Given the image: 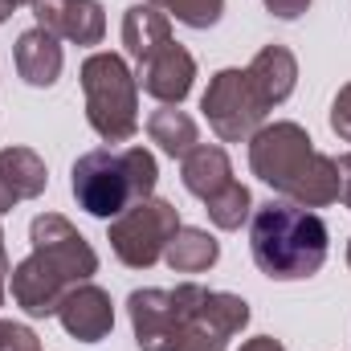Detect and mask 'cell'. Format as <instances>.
Returning a JSON list of instances; mask_svg holds the SVG:
<instances>
[{"instance_id":"1","label":"cell","mask_w":351,"mask_h":351,"mask_svg":"<svg viewBox=\"0 0 351 351\" xmlns=\"http://www.w3.org/2000/svg\"><path fill=\"white\" fill-rule=\"evenodd\" d=\"M139 351H225L250 323V302L229 290L180 282L176 290H135L127 298Z\"/></svg>"},{"instance_id":"2","label":"cell","mask_w":351,"mask_h":351,"mask_svg":"<svg viewBox=\"0 0 351 351\" xmlns=\"http://www.w3.org/2000/svg\"><path fill=\"white\" fill-rule=\"evenodd\" d=\"M29 241H33V254L8 274V290L25 315L49 319L58 315L62 298L78 282H90L98 274V254L62 213L33 217Z\"/></svg>"},{"instance_id":"3","label":"cell","mask_w":351,"mask_h":351,"mask_svg":"<svg viewBox=\"0 0 351 351\" xmlns=\"http://www.w3.org/2000/svg\"><path fill=\"white\" fill-rule=\"evenodd\" d=\"M250 168L278 196L302 208H327L343 192L335 160L315 152L311 135L298 123H265L250 139Z\"/></svg>"},{"instance_id":"4","label":"cell","mask_w":351,"mask_h":351,"mask_svg":"<svg viewBox=\"0 0 351 351\" xmlns=\"http://www.w3.org/2000/svg\"><path fill=\"white\" fill-rule=\"evenodd\" d=\"M327 221L294 200H269L250 221V250L265 278L298 282L319 274L327 262Z\"/></svg>"},{"instance_id":"5","label":"cell","mask_w":351,"mask_h":351,"mask_svg":"<svg viewBox=\"0 0 351 351\" xmlns=\"http://www.w3.org/2000/svg\"><path fill=\"white\" fill-rule=\"evenodd\" d=\"M156 156L147 147H123V152H86L74 172H70V188L78 208H86L90 217L114 221L119 213H127L131 204L147 200L156 192Z\"/></svg>"},{"instance_id":"6","label":"cell","mask_w":351,"mask_h":351,"mask_svg":"<svg viewBox=\"0 0 351 351\" xmlns=\"http://www.w3.org/2000/svg\"><path fill=\"white\" fill-rule=\"evenodd\" d=\"M82 94L98 139L127 143L139 131V82L119 53H90L82 62Z\"/></svg>"},{"instance_id":"7","label":"cell","mask_w":351,"mask_h":351,"mask_svg":"<svg viewBox=\"0 0 351 351\" xmlns=\"http://www.w3.org/2000/svg\"><path fill=\"white\" fill-rule=\"evenodd\" d=\"M180 229V213L176 204L160 200V196H147L139 204H131L127 213H119L110 221V250L114 258L131 269H152V265L164 258L168 241Z\"/></svg>"},{"instance_id":"8","label":"cell","mask_w":351,"mask_h":351,"mask_svg":"<svg viewBox=\"0 0 351 351\" xmlns=\"http://www.w3.org/2000/svg\"><path fill=\"white\" fill-rule=\"evenodd\" d=\"M200 110H204V119L221 143H250L265 127V114H269V106L258 98L245 70L213 74V82L200 98Z\"/></svg>"},{"instance_id":"9","label":"cell","mask_w":351,"mask_h":351,"mask_svg":"<svg viewBox=\"0 0 351 351\" xmlns=\"http://www.w3.org/2000/svg\"><path fill=\"white\" fill-rule=\"evenodd\" d=\"M135 82L143 94H152L156 102L164 106H180L192 90V78H196V58L180 45V41H164L160 49H152L143 62H135Z\"/></svg>"},{"instance_id":"10","label":"cell","mask_w":351,"mask_h":351,"mask_svg":"<svg viewBox=\"0 0 351 351\" xmlns=\"http://www.w3.org/2000/svg\"><path fill=\"white\" fill-rule=\"evenodd\" d=\"M33 16L45 33L70 45H98L106 37V16L98 0H33Z\"/></svg>"},{"instance_id":"11","label":"cell","mask_w":351,"mask_h":351,"mask_svg":"<svg viewBox=\"0 0 351 351\" xmlns=\"http://www.w3.org/2000/svg\"><path fill=\"white\" fill-rule=\"evenodd\" d=\"M58 319H62L66 335H74L78 343H98V339H106L110 327H114V302H110V294H106L102 286L78 282V286L62 298Z\"/></svg>"},{"instance_id":"12","label":"cell","mask_w":351,"mask_h":351,"mask_svg":"<svg viewBox=\"0 0 351 351\" xmlns=\"http://www.w3.org/2000/svg\"><path fill=\"white\" fill-rule=\"evenodd\" d=\"M12 58H16V74H21L29 86H37V90L53 86V82L62 78V66H66L58 37H53V33H45L41 25L25 29V33L16 37Z\"/></svg>"},{"instance_id":"13","label":"cell","mask_w":351,"mask_h":351,"mask_svg":"<svg viewBox=\"0 0 351 351\" xmlns=\"http://www.w3.org/2000/svg\"><path fill=\"white\" fill-rule=\"evenodd\" d=\"M245 74H250V82L258 90V98H262L265 106L274 110L278 102H286L294 86H298V62H294V53L286 49V45H265L258 49V58L245 66Z\"/></svg>"},{"instance_id":"14","label":"cell","mask_w":351,"mask_h":351,"mask_svg":"<svg viewBox=\"0 0 351 351\" xmlns=\"http://www.w3.org/2000/svg\"><path fill=\"white\" fill-rule=\"evenodd\" d=\"M180 180L192 196L200 200H213L217 192H225L233 184V164H229V152L217 147V143H196L184 160H180Z\"/></svg>"},{"instance_id":"15","label":"cell","mask_w":351,"mask_h":351,"mask_svg":"<svg viewBox=\"0 0 351 351\" xmlns=\"http://www.w3.org/2000/svg\"><path fill=\"white\" fill-rule=\"evenodd\" d=\"M164 41H172V21L156 4H131L123 12V45H127V53L135 62H143Z\"/></svg>"},{"instance_id":"16","label":"cell","mask_w":351,"mask_h":351,"mask_svg":"<svg viewBox=\"0 0 351 351\" xmlns=\"http://www.w3.org/2000/svg\"><path fill=\"white\" fill-rule=\"evenodd\" d=\"M0 184L12 192V200H33L45 192L49 172H45V160L29 147H4L0 152Z\"/></svg>"},{"instance_id":"17","label":"cell","mask_w":351,"mask_h":351,"mask_svg":"<svg viewBox=\"0 0 351 351\" xmlns=\"http://www.w3.org/2000/svg\"><path fill=\"white\" fill-rule=\"evenodd\" d=\"M217 258H221L217 237L204 233V229H192V225H180L176 237L168 241V250H164V262L172 265L176 274H204V269L217 265Z\"/></svg>"},{"instance_id":"18","label":"cell","mask_w":351,"mask_h":351,"mask_svg":"<svg viewBox=\"0 0 351 351\" xmlns=\"http://www.w3.org/2000/svg\"><path fill=\"white\" fill-rule=\"evenodd\" d=\"M147 135H152V143H160L172 160H184V156L200 143L196 119L184 114V110H176V106H164V110H156V114L147 119Z\"/></svg>"},{"instance_id":"19","label":"cell","mask_w":351,"mask_h":351,"mask_svg":"<svg viewBox=\"0 0 351 351\" xmlns=\"http://www.w3.org/2000/svg\"><path fill=\"white\" fill-rule=\"evenodd\" d=\"M204 208H208V221H213L217 229L233 233V229H241V225L250 221L254 196H250V188H245V184H237V180H233L225 192H217L213 200H204Z\"/></svg>"},{"instance_id":"20","label":"cell","mask_w":351,"mask_h":351,"mask_svg":"<svg viewBox=\"0 0 351 351\" xmlns=\"http://www.w3.org/2000/svg\"><path fill=\"white\" fill-rule=\"evenodd\" d=\"M147 4H156L168 21L176 16L188 29H213L225 12V0H147Z\"/></svg>"},{"instance_id":"21","label":"cell","mask_w":351,"mask_h":351,"mask_svg":"<svg viewBox=\"0 0 351 351\" xmlns=\"http://www.w3.org/2000/svg\"><path fill=\"white\" fill-rule=\"evenodd\" d=\"M0 351H41V339L21 327V323H4L0 319Z\"/></svg>"},{"instance_id":"22","label":"cell","mask_w":351,"mask_h":351,"mask_svg":"<svg viewBox=\"0 0 351 351\" xmlns=\"http://www.w3.org/2000/svg\"><path fill=\"white\" fill-rule=\"evenodd\" d=\"M331 131H335L343 143H351V82L339 90L335 102H331Z\"/></svg>"},{"instance_id":"23","label":"cell","mask_w":351,"mask_h":351,"mask_svg":"<svg viewBox=\"0 0 351 351\" xmlns=\"http://www.w3.org/2000/svg\"><path fill=\"white\" fill-rule=\"evenodd\" d=\"M265 8H269V16H278V21H298V16L311 8V0H265Z\"/></svg>"},{"instance_id":"24","label":"cell","mask_w":351,"mask_h":351,"mask_svg":"<svg viewBox=\"0 0 351 351\" xmlns=\"http://www.w3.org/2000/svg\"><path fill=\"white\" fill-rule=\"evenodd\" d=\"M335 168H339V184H343V192H339V196H343V204L351 208V152H343V156L335 160Z\"/></svg>"},{"instance_id":"25","label":"cell","mask_w":351,"mask_h":351,"mask_svg":"<svg viewBox=\"0 0 351 351\" xmlns=\"http://www.w3.org/2000/svg\"><path fill=\"white\" fill-rule=\"evenodd\" d=\"M241 351H286V348H282L274 335H258V339H245V343H241Z\"/></svg>"},{"instance_id":"26","label":"cell","mask_w":351,"mask_h":351,"mask_svg":"<svg viewBox=\"0 0 351 351\" xmlns=\"http://www.w3.org/2000/svg\"><path fill=\"white\" fill-rule=\"evenodd\" d=\"M0 269H8V254H4V229H0ZM12 274V269H8Z\"/></svg>"},{"instance_id":"27","label":"cell","mask_w":351,"mask_h":351,"mask_svg":"<svg viewBox=\"0 0 351 351\" xmlns=\"http://www.w3.org/2000/svg\"><path fill=\"white\" fill-rule=\"evenodd\" d=\"M8 16H12V4H8V0H0V25H4Z\"/></svg>"},{"instance_id":"28","label":"cell","mask_w":351,"mask_h":351,"mask_svg":"<svg viewBox=\"0 0 351 351\" xmlns=\"http://www.w3.org/2000/svg\"><path fill=\"white\" fill-rule=\"evenodd\" d=\"M4 294H8V269H0V302H4Z\"/></svg>"},{"instance_id":"29","label":"cell","mask_w":351,"mask_h":351,"mask_svg":"<svg viewBox=\"0 0 351 351\" xmlns=\"http://www.w3.org/2000/svg\"><path fill=\"white\" fill-rule=\"evenodd\" d=\"M8 4H12V8H21V4H33V0H8Z\"/></svg>"},{"instance_id":"30","label":"cell","mask_w":351,"mask_h":351,"mask_svg":"<svg viewBox=\"0 0 351 351\" xmlns=\"http://www.w3.org/2000/svg\"><path fill=\"white\" fill-rule=\"evenodd\" d=\"M348 265H351V241H348Z\"/></svg>"}]
</instances>
